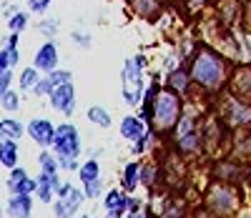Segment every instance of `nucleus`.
<instances>
[{
  "mask_svg": "<svg viewBox=\"0 0 251 218\" xmlns=\"http://www.w3.org/2000/svg\"><path fill=\"white\" fill-rule=\"evenodd\" d=\"M146 98H151V121L149 130L156 138H169L181 116L186 113V98L174 93L171 88L161 85V80H153L146 91Z\"/></svg>",
  "mask_w": 251,
  "mask_h": 218,
  "instance_id": "obj_2",
  "label": "nucleus"
},
{
  "mask_svg": "<svg viewBox=\"0 0 251 218\" xmlns=\"http://www.w3.org/2000/svg\"><path fill=\"white\" fill-rule=\"evenodd\" d=\"M50 93H53V83H50V78H48V75H43V78L38 80V85L33 88V96H35V98H46V100H48V96H50Z\"/></svg>",
  "mask_w": 251,
  "mask_h": 218,
  "instance_id": "obj_34",
  "label": "nucleus"
},
{
  "mask_svg": "<svg viewBox=\"0 0 251 218\" xmlns=\"http://www.w3.org/2000/svg\"><path fill=\"white\" fill-rule=\"evenodd\" d=\"M226 93H231L241 100H251V60H244L241 65H236L231 71Z\"/></svg>",
  "mask_w": 251,
  "mask_h": 218,
  "instance_id": "obj_13",
  "label": "nucleus"
},
{
  "mask_svg": "<svg viewBox=\"0 0 251 218\" xmlns=\"http://www.w3.org/2000/svg\"><path fill=\"white\" fill-rule=\"evenodd\" d=\"M86 121H88L91 125L100 128V130H108V128H113L111 111H108V108H103V105H98V103L88 105V111H86Z\"/></svg>",
  "mask_w": 251,
  "mask_h": 218,
  "instance_id": "obj_24",
  "label": "nucleus"
},
{
  "mask_svg": "<svg viewBox=\"0 0 251 218\" xmlns=\"http://www.w3.org/2000/svg\"><path fill=\"white\" fill-rule=\"evenodd\" d=\"M5 53H8V63H10V71H15L18 65H20V60H23V55H20V48H5Z\"/></svg>",
  "mask_w": 251,
  "mask_h": 218,
  "instance_id": "obj_38",
  "label": "nucleus"
},
{
  "mask_svg": "<svg viewBox=\"0 0 251 218\" xmlns=\"http://www.w3.org/2000/svg\"><path fill=\"white\" fill-rule=\"evenodd\" d=\"M30 65H33L35 71H40L43 75H48V73H53L55 68H60V48H58V43H55V40H43V43L35 48Z\"/></svg>",
  "mask_w": 251,
  "mask_h": 218,
  "instance_id": "obj_12",
  "label": "nucleus"
},
{
  "mask_svg": "<svg viewBox=\"0 0 251 218\" xmlns=\"http://www.w3.org/2000/svg\"><path fill=\"white\" fill-rule=\"evenodd\" d=\"M25 136H28L40 150H46V148H50L53 141H55V123H53L50 118H46V116H33V118H28V123H25Z\"/></svg>",
  "mask_w": 251,
  "mask_h": 218,
  "instance_id": "obj_11",
  "label": "nucleus"
},
{
  "mask_svg": "<svg viewBox=\"0 0 251 218\" xmlns=\"http://www.w3.org/2000/svg\"><path fill=\"white\" fill-rule=\"evenodd\" d=\"M3 141H5V136H3V133H0V143H3Z\"/></svg>",
  "mask_w": 251,
  "mask_h": 218,
  "instance_id": "obj_47",
  "label": "nucleus"
},
{
  "mask_svg": "<svg viewBox=\"0 0 251 218\" xmlns=\"http://www.w3.org/2000/svg\"><path fill=\"white\" fill-rule=\"evenodd\" d=\"M5 188H8V195H15V193L33 195L35 193V176H30L25 166H15L5 176Z\"/></svg>",
  "mask_w": 251,
  "mask_h": 218,
  "instance_id": "obj_14",
  "label": "nucleus"
},
{
  "mask_svg": "<svg viewBox=\"0 0 251 218\" xmlns=\"http://www.w3.org/2000/svg\"><path fill=\"white\" fill-rule=\"evenodd\" d=\"M80 188H83V193H86L88 201H98V203H100V198H103V195H106V191H108V186H106V181H103V178L88 181V183H83Z\"/></svg>",
  "mask_w": 251,
  "mask_h": 218,
  "instance_id": "obj_31",
  "label": "nucleus"
},
{
  "mask_svg": "<svg viewBox=\"0 0 251 218\" xmlns=\"http://www.w3.org/2000/svg\"><path fill=\"white\" fill-rule=\"evenodd\" d=\"M10 71V63H8V53L5 48H0V75H5Z\"/></svg>",
  "mask_w": 251,
  "mask_h": 218,
  "instance_id": "obj_41",
  "label": "nucleus"
},
{
  "mask_svg": "<svg viewBox=\"0 0 251 218\" xmlns=\"http://www.w3.org/2000/svg\"><path fill=\"white\" fill-rule=\"evenodd\" d=\"M3 208H5V218H30L35 211V195H25V193L8 195Z\"/></svg>",
  "mask_w": 251,
  "mask_h": 218,
  "instance_id": "obj_17",
  "label": "nucleus"
},
{
  "mask_svg": "<svg viewBox=\"0 0 251 218\" xmlns=\"http://www.w3.org/2000/svg\"><path fill=\"white\" fill-rule=\"evenodd\" d=\"M86 203L88 198L80 186H75L73 181H63L55 193V201L50 203V211H53V218H78Z\"/></svg>",
  "mask_w": 251,
  "mask_h": 218,
  "instance_id": "obj_7",
  "label": "nucleus"
},
{
  "mask_svg": "<svg viewBox=\"0 0 251 218\" xmlns=\"http://www.w3.org/2000/svg\"><path fill=\"white\" fill-rule=\"evenodd\" d=\"M163 3H166V0H163Z\"/></svg>",
  "mask_w": 251,
  "mask_h": 218,
  "instance_id": "obj_50",
  "label": "nucleus"
},
{
  "mask_svg": "<svg viewBox=\"0 0 251 218\" xmlns=\"http://www.w3.org/2000/svg\"><path fill=\"white\" fill-rule=\"evenodd\" d=\"M0 133H3L8 141H20L25 136V123L18 116H3L0 118Z\"/></svg>",
  "mask_w": 251,
  "mask_h": 218,
  "instance_id": "obj_25",
  "label": "nucleus"
},
{
  "mask_svg": "<svg viewBox=\"0 0 251 218\" xmlns=\"http://www.w3.org/2000/svg\"><path fill=\"white\" fill-rule=\"evenodd\" d=\"M43 78V73L35 71L33 65H25V68H20L18 75H15V88L20 93H33V88L38 85V80Z\"/></svg>",
  "mask_w": 251,
  "mask_h": 218,
  "instance_id": "obj_22",
  "label": "nucleus"
},
{
  "mask_svg": "<svg viewBox=\"0 0 251 218\" xmlns=\"http://www.w3.org/2000/svg\"><path fill=\"white\" fill-rule=\"evenodd\" d=\"M13 83H15V71H8L5 75H0V98L8 91H13Z\"/></svg>",
  "mask_w": 251,
  "mask_h": 218,
  "instance_id": "obj_35",
  "label": "nucleus"
},
{
  "mask_svg": "<svg viewBox=\"0 0 251 218\" xmlns=\"http://www.w3.org/2000/svg\"><path fill=\"white\" fill-rule=\"evenodd\" d=\"M249 176H251V163H244L234 156H216L208 163V181H221L236 188H246L249 186Z\"/></svg>",
  "mask_w": 251,
  "mask_h": 218,
  "instance_id": "obj_6",
  "label": "nucleus"
},
{
  "mask_svg": "<svg viewBox=\"0 0 251 218\" xmlns=\"http://www.w3.org/2000/svg\"><path fill=\"white\" fill-rule=\"evenodd\" d=\"M188 73H191L194 88L203 96H221L226 93L228 78L234 65L226 53H221L211 43H199L194 55L188 58Z\"/></svg>",
  "mask_w": 251,
  "mask_h": 218,
  "instance_id": "obj_1",
  "label": "nucleus"
},
{
  "mask_svg": "<svg viewBox=\"0 0 251 218\" xmlns=\"http://www.w3.org/2000/svg\"><path fill=\"white\" fill-rule=\"evenodd\" d=\"M20 10V3H18V0H13V3H0V18H3V20H8L13 13H18Z\"/></svg>",
  "mask_w": 251,
  "mask_h": 218,
  "instance_id": "obj_37",
  "label": "nucleus"
},
{
  "mask_svg": "<svg viewBox=\"0 0 251 218\" xmlns=\"http://www.w3.org/2000/svg\"><path fill=\"white\" fill-rule=\"evenodd\" d=\"M100 206H103V211H126L128 208V193H126L121 186H113L100 198Z\"/></svg>",
  "mask_w": 251,
  "mask_h": 218,
  "instance_id": "obj_21",
  "label": "nucleus"
},
{
  "mask_svg": "<svg viewBox=\"0 0 251 218\" xmlns=\"http://www.w3.org/2000/svg\"><path fill=\"white\" fill-rule=\"evenodd\" d=\"M58 168H60V173H78L80 161H73V158H58Z\"/></svg>",
  "mask_w": 251,
  "mask_h": 218,
  "instance_id": "obj_36",
  "label": "nucleus"
},
{
  "mask_svg": "<svg viewBox=\"0 0 251 218\" xmlns=\"http://www.w3.org/2000/svg\"><path fill=\"white\" fill-rule=\"evenodd\" d=\"M0 3H3V0H0Z\"/></svg>",
  "mask_w": 251,
  "mask_h": 218,
  "instance_id": "obj_48",
  "label": "nucleus"
},
{
  "mask_svg": "<svg viewBox=\"0 0 251 218\" xmlns=\"http://www.w3.org/2000/svg\"><path fill=\"white\" fill-rule=\"evenodd\" d=\"M50 150L55 153V158H73L80 161L83 156V136L75 123L63 121L55 125V141L50 145Z\"/></svg>",
  "mask_w": 251,
  "mask_h": 218,
  "instance_id": "obj_9",
  "label": "nucleus"
},
{
  "mask_svg": "<svg viewBox=\"0 0 251 218\" xmlns=\"http://www.w3.org/2000/svg\"><path fill=\"white\" fill-rule=\"evenodd\" d=\"M163 85L171 88L174 93L183 96V98H191V91H194V80H191V73H188V65H178L171 73L163 75Z\"/></svg>",
  "mask_w": 251,
  "mask_h": 218,
  "instance_id": "obj_15",
  "label": "nucleus"
},
{
  "mask_svg": "<svg viewBox=\"0 0 251 218\" xmlns=\"http://www.w3.org/2000/svg\"><path fill=\"white\" fill-rule=\"evenodd\" d=\"M35 33L43 38V40H55L58 33H60V18H50V15H43L40 20L33 23Z\"/></svg>",
  "mask_w": 251,
  "mask_h": 218,
  "instance_id": "obj_27",
  "label": "nucleus"
},
{
  "mask_svg": "<svg viewBox=\"0 0 251 218\" xmlns=\"http://www.w3.org/2000/svg\"><path fill=\"white\" fill-rule=\"evenodd\" d=\"M3 218H5V216H3Z\"/></svg>",
  "mask_w": 251,
  "mask_h": 218,
  "instance_id": "obj_51",
  "label": "nucleus"
},
{
  "mask_svg": "<svg viewBox=\"0 0 251 218\" xmlns=\"http://www.w3.org/2000/svg\"><path fill=\"white\" fill-rule=\"evenodd\" d=\"M63 178H60V173H55V176H48V173H38L35 176V201H40L43 206H50L55 201V193L60 188Z\"/></svg>",
  "mask_w": 251,
  "mask_h": 218,
  "instance_id": "obj_16",
  "label": "nucleus"
},
{
  "mask_svg": "<svg viewBox=\"0 0 251 218\" xmlns=\"http://www.w3.org/2000/svg\"><path fill=\"white\" fill-rule=\"evenodd\" d=\"M88 158L100 161V158H103V148H98V145H96V148H91V150H88Z\"/></svg>",
  "mask_w": 251,
  "mask_h": 218,
  "instance_id": "obj_44",
  "label": "nucleus"
},
{
  "mask_svg": "<svg viewBox=\"0 0 251 218\" xmlns=\"http://www.w3.org/2000/svg\"><path fill=\"white\" fill-rule=\"evenodd\" d=\"M201 123H203V118L196 116L191 108H188V100H186V113L181 116V121L176 123V128L169 136V145L178 158H196V156L206 153Z\"/></svg>",
  "mask_w": 251,
  "mask_h": 218,
  "instance_id": "obj_4",
  "label": "nucleus"
},
{
  "mask_svg": "<svg viewBox=\"0 0 251 218\" xmlns=\"http://www.w3.org/2000/svg\"><path fill=\"white\" fill-rule=\"evenodd\" d=\"M103 218H126V211H103Z\"/></svg>",
  "mask_w": 251,
  "mask_h": 218,
  "instance_id": "obj_43",
  "label": "nucleus"
},
{
  "mask_svg": "<svg viewBox=\"0 0 251 218\" xmlns=\"http://www.w3.org/2000/svg\"><path fill=\"white\" fill-rule=\"evenodd\" d=\"M143 133H149V125H146V121H141L138 113H128V116L121 118V123H118V136H121L123 141L133 143V141L141 138Z\"/></svg>",
  "mask_w": 251,
  "mask_h": 218,
  "instance_id": "obj_19",
  "label": "nucleus"
},
{
  "mask_svg": "<svg viewBox=\"0 0 251 218\" xmlns=\"http://www.w3.org/2000/svg\"><path fill=\"white\" fill-rule=\"evenodd\" d=\"M5 216V208H3V203H0V218H3Z\"/></svg>",
  "mask_w": 251,
  "mask_h": 218,
  "instance_id": "obj_46",
  "label": "nucleus"
},
{
  "mask_svg": "<svg viewBox=\"0 0 251 218\" xmlns=\"http://www.w3.org/2000/svg\"><path fill=\"white\" fill-rule=\"evenodd\" d=\"M48 105L50 111H55L63 118H71L78 108V91H75V83H63L48 96Z\"/></svg>",
  "mask_w": 251,
  "mask_h": 218,
  "instance_id": "obj_10",
  "label": "nucleus"
},
{
  "mask_svg": "<svg viewBox=\"0 0 251 218\" xmlns=\"http://www.w3.org/2000/svg\"><path fill=\"white\" fill-rule=\"evenodd\" d=\"M216 116L228 130H239L251 125V100H241L231 93H224L216 105Z\"/></svg>",
  "mask_w": 251,
  "mask_h": 218,
  "instance_id": "obj_8",
  "label": "nucleus"
},
{
  "mask_svg": "<svg viewBox=\"0 0 251 218\" xmlns=\"http://www.w3.org/2000/svg\"><path fill=\"white\" fill-rule=\"evenodd\" d=\"M23 3H25V8L30 10V15L43 18V15H48V10H50V5H53V0H23Z\"/></svg>",
  "mask_w": 251,
  "mask_h": 218,
  "instance_id": "obj_33",
  "label": "nucleus"
},
{
  "mask_svg": "<svg viewBox=\"0 0 251 218\" xmlns=\"http://www.w3.org/2000/svg\"><path fill=\"white\" fill-rule=\"evenodd\" d=\"M0 108L5 111V116H18L20 108H23V93H20L18 88L8 91L3 98H0Z\"/></svg>",
  "mask_w": 251,
  "mask_h": 218,
  "instance_id": "obj_30",
  "label": "nucleus"
},
{
  "mask_svg": "<svg viewBox=\"0 0 251 218\" xmlns=\"http://www.w3.org/2000/svg\"><path fill=\"white\" fill-rule=\"evenodd\" d=\"M234 218H251V206L246 203V206H244V208H241V211L234 216Z\"/></svg>",
  "mask_w": 251,
  "mask_h": 218,
  "instance_id": "obj_45",
  "label": "nucleus"
},
{
  "mask_svg": "<svg viewBox=\"0 0 251 218\" xmlns=\"http://www.w3.org/2000/svg\"><path fill=\"white\" fill-rule=\"evenodd\" d=\"M18 3H20V0H18Z\"/></svg>",
  "mask_w": 251,
  "mask_h": 218,
  "instance_id": "obj_49",
  "label": "nucleus"
},
{
  "mask_svg": "<svg viewBox=\"0 0 251 218\" xmlns=\"http://www.w3.org/2000/svg\"><path fill=\"white\" fill-rule=\"evenodd\" d=\"M68 38H71L73 46L80 48V50H91V48H93V35H91L86 28H73V30L68 33Z\"/></svg>",
  "mask_w": 251,
  "mask_h": 218,
  "instance_id": "obj_32",
  "label": "nucleus"
},
{
  "mask_svg": "<svg viewBox=\"0 0 251 218\" xmlns=\"http://www.w3.org/2000/svg\"><path fill=\"white\" fill-rule=\"evenodd\" d=\"M183 3H186V8L188 10H194V13H199L206 3H208V0H183Z\"/></svg>",
  "mask_w": 251,
  "mask_h": 218,
  "instance_id": "obj_42",
  "label": "nucleus"
},
{
  "mask_svg": "<svg viewBox=\"0 0 251 218\" xmlns=\"http://www.w3.org/2000/svg\"><path fill=\"white\" fill-rule=\"evenodd\" d=\"M246 203H249L246 188H236L221 181H208L206 188L201 191V201H199L203 211L214 213L216 218H234Z\"/></svg>",
  "mask_w": 251,
  "mask_h": 218,
  "instance_id": "obj_3",
  "label": "nucleus"
},
{
  "mask_svg": "<svg viewBox=\"0 0 251 218\" xmlns=\"http://www.w3.org/2000/svg\"><path fill=\"white\" fill-rule=\"evenodd\" d=\"M15 166H20V143L5 138L3 143H0V168L10 170Z\"/></svg>",
  "mask_w": 251,
  "mask_h": 218,
  "instance_id": "obj_23",
  "label": "nucleus"
},
{
  "mask_svg": "<svg viewBox=\"0 0 251 218\" xmlns=\"http://www.w3.org/2000/svg\"><path fill=\"white\" fill-rule=\"evenodd\" d=\"M131 13L146 23H156L163 15V0H128Z\"/></svg>",
  "mask_w": 251,
  "mask_h": 218,
  "instance_id": "obj_20",
  "label": "nucleus"
},
{
  "mask_svg": "<svg viewBox=\"0 0 251 218\" xmlns=\"http://www.w3.org/2000/svg\"><path fill=\"white\" fill-rule=\"evenodd\" d=\"M188 218H216V216H214V213H208V211H203V208L196 203V206L191 208V213H188Z\"/></svg>",
  "mask_w": 251,
  "mask_h": 218,
  "instance_id": "obj_40",
  "label": "nucleus"
},
{
  "mask_svg": "<svg viewBox=\"0 0 251 218\" xmlns=\"http://www.w3.org/2000/svg\"><path fill=\"white\" fill-rule=\"evenodd\" d=\"M75 176H78L80 186H83V183H88V181H96V178H103L100 161H96V158H86V161H80V168H78Z\"/></svg>",
  "mask_w": 251,
  "mask_h": 218,
  "instance_id": "obj_28",
  "label": "nucleus"
},
{
  "mask_svg": "<svg viewBox=\"0 0 251 218\" xmlns=\"http://www.w3.org/2000/svg\"><path fill=\"white\" fill-rule=\"evenodd\" d=\"M149 91V55L133 53L121 65V98L128 108H136Z\"/></svg>",
  "mask_w": 251,
  "mask_h": 218,
  "instance_id": "obj_5",
  "label": "nucleus"
},
{
  "mask_svg": "<svg viewBox=\"0 0 251 218\" xmlns=\"http://www.w3.org/2000/svg\"><path fill=\"white\" fill-rule=\"evenodd\" d=\"M35 163H38V173H48V176H55V173H60V168H58V158H55V153H53L50 148L40 150L38 158H35Z\"/></svg>",
  "mask_w": 251,
  "mask_h": 218,
  "instance_id": "obj_29",
  "label": "nucleus"
},
{
  "mask_svg": "<svg viewBox=\"0 0 251 218\" xmlns=\"http://www.w3.org/2000/svg\"><path fill=\"white\" fill-rule=\"evenodd\" d=\"M5 28L8 33H18V35H23L28 28H33V15L28 8H20L18 13H13L8 20H5Z\"/></svg>",
  "mask_w": 251,
  "mask_h": 218,
  "instance_id": "obj_26",
  "label": "nucleus"
},
{
  "mask_svg": "<svg viewBox=\"0 0 251 218\" xmlns=\"http://www.w3.org/2000/svg\"><path fill=\"white\" fill-rule=\"evenodd\" d=\"M0 48H20V35L18 33H8L3 38V46H0Z\"/></svg>",
  "mask_w": 251,
  "mask_h": 218,
  "instance_id": "obj_39",
  "label": "nucleus"
},
{
  "mask_svg": "<svg viewBox=\"0 0 251 218\" xmlns=\"http://www.w3.org/2000/svg\"><path fill=\"white\" fill-rule=\"evenodd\" d=\"M141 166H143V158H133V161H128V163L121 168L118 186L128 193V195L141 191Z\"/></svg>",
  "mask_w": 251,
  "mask_h": 218,
  "instance_id": "obj_18",
  "label": "nucleus"
}]
</instances>
